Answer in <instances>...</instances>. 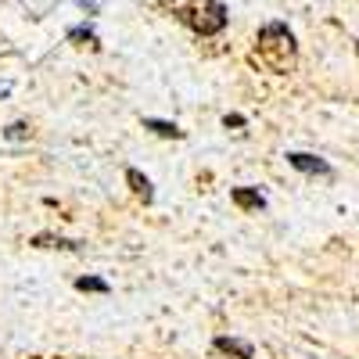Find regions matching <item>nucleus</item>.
I'll return each mask as SVG.
<instances>
[{
	"label": "nucleus",
	"instance_id": "1",
	"mask_svg": "<svg viewBox=\"0 0 359 359\" xmlns=\"http://www.w3.org/2000/svg\"><path fill=\"white\" fill-rule=\"evenodd\" d=\"M259 57L273 69V72H291L294 69V36L284 22H266L259 29Z\"/></svg>",
	"mask_w": 359,
	"mask_h": 359
},
{
	"label": "nucleus",
	"instance_id": "2",
	"mask_svg": "<svg viewBox=\"0 0 359 359\" xmlns=\"http://www.w3.org/2000/svg\"><path fill=\"white\" fill-rule=\"evenodd\" d=\"M194 29H198L201 36H216V33H223V29H226V8L219 4V0H208V11H205V18L194 22Z\"/></svg>",
	"mask_w": 359,
	"mask_h": 359
},
{
	"label": "nucleus",
	"instance_id": "3",
	"mask_svg": "<svg viewBox=\"0 0 359 359\" xmlns=\"http://www.w3.org/2000/svg\"><path fill=\"white\" fill-rule=\"evenodd\" d=\"M287 162H291L298 172H309V176H331V165H327L323 158H316V155H306V151H291Z\"/></svg>",
	"mask_w": 359,
	"mask_h": 359
},
{
	"label": "nucleus",
	"instance_id": "4",
	"mask_svg": "<svg viewBox=\"0 0 359 359\" xmlns=\"http://www.w3.org/2000/svg\"><path fill=\"white\" fill-rule=\"evenodd\" d=\"M233 205L245 212H259V208H266V198L255 187H233Z\"/></svg>",
	"mask_w": 359,
	"mask_h": 359
},
{
	"label": "nucleus",
	"instance_id": "5",
	"mask_svg": "<svg viewBox=\"0 0 359 359\" xmlns=\"http://www.w3.org/2000/svg\"><path fill=\"white\" fill-rule=\"evenodd\" d=\"M216 352L233 355V359H252V355H255L248 341H237V338H216Z\"/></svg>",
	"mask_w": 359,
	"mask_h": 359
},
{
	"label": "nucleus",
	"instance_id": "6",
	"mask_svg": "<svg viewBox=\"0 0 359 359\" xmlns=\"http://www.w3.org/2000/svg\"><path fill=\"white\" fill-rule=\"evenodd\" d=\"M126 180H130V187H133L137 198H144V201H151V198H155V194H151V184H147V176H140L137 169H130Z\"/></svg>",
	"mask_w": 359,
	"mask_h": 359
},
{
	"label": "nucleus",
	"instance_id": "7",
	"mask_svg": "<svg viewBox=\"0 0 359 359\" xmlns=\"http://www.w3.org/2000/svg\"><path fill=\"white\" fill-rule=\"evenodd\" d=\"M144 126H147V130H155L158 137H172V140L184 137V130H176L172 123H162V118H144Z\"/></svg>",
	"mask_w": 359,
	"mask_h": 359
},
{
	"label": "nucleus",
	"instance_id": "8",
	"mask_svg": "<svg viewBox=\"0 0 359 359\" xmlns=\"http://www.w3.org/2000/svg\"><path fill=\"white\" fill-rule=\"evenodd\" d=\"M33 245H36V248H69V252H72V248H79L76 241H65V237H47V233H40Z\"/></svg>",
	"mask_w": 359,
	"mask_h": 359
},
{
	"label": "nucleus",
	"instance_id": "9",
	"mask_svg": "<svg viewBox=\"0 0 359 359\" xmlns=\"http://www.w3.org/2000/svg\"><path fill=\"white\" fill-rule=\"evenodd\" d=\"M76 287L79 291H94V294H108V280H101V277H79Z\"/></svg>",
	"mask_w": 359,
	"mask_h": 359
},
{
	"label": "nucleus",
	"instance_id": "10",
	"mask_svg": "<svg viewBox=\"0 0 359 359\" xmlns=\"http://www.w3.org/2000/svg\"><path fill=\"white\" fill-rule=\"evenodd\" d=\"M69 40H76V43H94V33H90V29H72Z\"/></svg>",
	"mask_w": 359,
	"mask_h": 359
},
{
	"label": "nucleus",
	"instance_id": "11",
	"mask_svg": "<svg viewBox=\"0 0 359 359\" xmlns=\"http://www.w3.org/2000/svg\"><path fill=\"white\" fill-rule=\"evenodd\" d=\"M25 133H29V126H25V123H15V126L8 130V137H11V140H22Z\"/></svg>",
	"mask_w": 359,
	"mask_h": 359
},
{
	"label": "nucleus",
	"instance_id": "12",
	"mask_svg": "<svg viewBox=\"0 0 359 359\" xmlns=\"http://www.w3.org/2000/svg\"><path fill=\"white\" fill-rule=\"evenodd\" d=\"M223 126H226V130H230V126H233V130H237V126H245V115H226V118H223Z\"/></svg>",
	"mask_w": 359,
	"mask_h": 359
},
{
	"label": "nucleus",
	"instance_id": "13",
	"mask_svg": "<svg viewBox=\"0 0 359 359\" xmlns=\"http://www.w3.org/2000/svg\"><path fill=\"white\" fill-rule=\"evenodd\" d=\"M355 54H359V40H355Z\"/></svg>",
	"mask_w": 359,
	"mask_h": 359
}]
</instances>
